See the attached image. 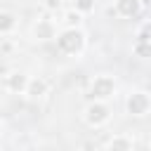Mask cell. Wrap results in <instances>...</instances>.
<instances>
[{
  "instance_id": "obj_1",
  "label": "cell",
  "mask_w": 151,
  "mask_h": 151,
  "mask_svg": "<svg viewBox=\"0 0 151 151\" xmlns=\"http://www.w3.org/2000/svg\"><path fill=\"white\" fill-rule=\"evenodd\" d=\"M80 42H83V35H80L78 31H66V33L59 38V45H61L66 52H76V50L80 47Z\"/></svg>"
},
{
  "instance_id": "obj_2",
  "label": "cell",
  "mask_w": 151,
  "mask_h": 151,
  "mask_svg": "<svg viewBox=\"0 0 151 151\" xmlns=\"http://www.w3.org/2000/svg\"><path fill=\"white\" fill-rule=\"evenodd\" d=\"M127 109H130V113H134V116L146 113V109H149V99H146V94H142V92L132 94L130 101H127Z\"/></svg>"
},
{
  "instance_id": "obj_3",
  "label": "cell",
  "mask_w": 151,
  "mask_h": 151,
  "mask_svg": "<svg viewBox=\"0 0 151 151\" xmlns=\"http://www.w3.org/2000/svg\"><path fill=\"white\" fill-rule=\"evenodd\" d=\"M111 90H113V83H111L109 78H99V80H94V85H92V97H109Z\"/></svg>"
},
{
  "instance_id": "obj_4",
  "label": "cell",
  "mask_w": 151,
  "mask_h": 151,
  "mask_svg": "<svg viewBox=\"0 0 151 151\" xmlns=\"http://www.w3.org/2000/svg\"><path fill=\"white\" fill-rule=\"evenodd\" d=\"M137 9H139V2H137V0H118V12H120V14L132 17Z\"/></svg>"
},
{
  "instance_id": "obj_5",
  "label": "cell",
  "mask_w": 151,
  "mask_h": 151,
  "mask_svg": "<svg viewBox=\"0 0 151 151\" xmlns=\"http://www.w3.org/2000/svg\"><path fill=\"white\" fill-rule=\"evenodd\" d=\"M90 116H87V120L90 123H101V120H106V109L104 106H90V111H87Z\"/></svg>"
},
{
  "instance_id": "obj_6",
  "label": "cell",
  "mask_w": 151,
  "mask_h": 151,
  "mask_svg": "<svg viewBox=\"0 0 151 151\" xmlns=\"http://www.w3.org/2000/svg\"><path fill=\"white\" fill-rule=\"evenodd\" d=\"M42 92H45V83H42V80H33L31 87H28V94H31V97H40Z\"/></svg>"
},
{
  "instance_id": "obj_7",
  "label": "cell",
  "mask_w": 151,
  "mask_h": 151,
  "mask_svg": "<svg viewBox=\"0 0 151 151\" xmlns=\"http://www.w3.org/2000/svg\"><path fill=\"white\" fill-rule=\"evenodd\" d=\"M24 85H26V78H24L21 73H14V78L9 80V87H12V90H21Z\"/></svg>"
},
{
  "instance_id": "obj_8",
  "label": "cell",
  "mask_w": 151,
  "mask_h": 151,
  "mask_svg": "<svg viewBox=\"0 0 151 151\" xmlns=\"http://www.w3.org/2000/svg\"><path fill=\"white\" fill-rule=\"evenodd\" d=\"M14 26V19L9 17V14H0V31H7V28H12Z\"/></svg>"
},
{
  "instance_id": "obj_9",
  "label": "cell",
  "mask_w": 151,
  "mask_h": 151,
  "mask_svg": "<svg viewBox=\"0 0 151 151\" xmlns=\"http://www.w3.org/2000/svg\"><path fill=\"white\" fill-rule=\"evenodd\" d=\"M76 5H78V9H83V12H87V9H92V0H78Z\"/></svg>"
},
{
  "instance_id": "obj_10",
  "label": "cell",
  "mask_w": 151,
  "mask_h": 151,
  "mask_svg": "<svg viewBox=\"0 0 151 151\" xmlns=\"http://www.w3.org/2000/svg\"><path fill=\"white\" fill-rule=\"evenodd\" d=\"M142 40L151 42V24H146V26H144V31H142Z\"/></svg>"
},
{
  "instance_id": "obj_11",
  "label": "cell",
  "mask_w": 151,
  "mask_h": 151,
  "mask_svg": "<svg viewBox=\"0 0 151 151\" xmlns=\"http://www.w3.org/2000/svg\"><path fill=\"white\" fill-rule=\"evenodd\" d=\"M78 19H80V17H78V12H76V14H73V12H68V14H66V24H78Z\"/></svg>"
},
{
  "instance_id": "obj_12",
  "label": "cell",
  "mask_w": 151,
  "mask_h": 151,
  "mask_svg": "<svg viewBox=\"0 0 151 151\" xmlns=\"http://www.w3.org/2000/svg\"><path fill=\"white\" fill-rule=\"evenodd\" d=\"M47 7H50V9H54V7H59V0H47Z\"/></svg>"
},
{
  "instance_id": "obj_13",
  "label": "cell",
  "mask_w": 151,
  "mask_h": 151,
  "mask_svg": "<svg viewBox=\"0 0 151 151\" xmlns=\"http://www.w3.org/2000/svg\"><path fill=\"white\" fill-rule=\"evenodd\" d=\"M111 146H130V144H127V142H120V139H118V142H111Z\"/></svg>"
}]
</instances>
